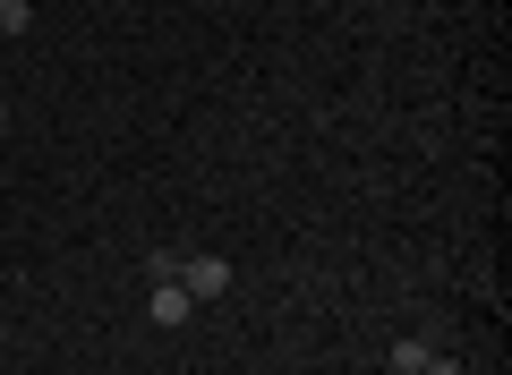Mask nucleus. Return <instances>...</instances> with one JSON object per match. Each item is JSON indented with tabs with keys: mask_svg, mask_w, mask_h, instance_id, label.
<instances>
[{
	"mask_svg": "<svg viewBox=\"0 0 512 375\" xmlns=\"http://www.w3.org/2000/svg\"><path fill=\"white\" fill-rule=\"evenodd\" d=\"M171 282H180L188 299H222V290H231V265H222V256H171Z\"/></svg>",
	"mask_w": 512,
	"mask_h": 375,
	"instance_id": "obj_1",
	"label": "nucleus"
},
{
	"mask_svg": "<svg viewBox=\"0 0 512 375\" xmlns=\"http://www.w3.org/2000/svg\"><path fill=\"white\" fill-rule=\"evenodd\" d=\"M146 307H154V324H188V316H197V299H188L180 282H154V290H146Z\"/></svg>",
	"mask_w": 512,
	"mask_h": 375,
	"instance_id": "obj_2",
	"label": "nucleus"
},
{
	"mask_svg": "<svg viewBox=\"0 0 512 375\" xmlns=\"http://www.w3.org/2000/svg\"><path fill=\"white\" fill-rule=\"evenodd\" d=\"M427 358H436L427 341H393V375H427Z\"/></svg>",
	"mask_w": 512,
	"mask_h": 375,
	"instance_id": "obj_3",
	"label": "nucleus"
},
{
	"mask_svg": "<svg viewBox=\"0 0 512 375\" xmlns=\"http://www.w3.org/2000/svg\"><path fill=\"white\" fill-rule=\"evenodd\" d=\"M35 26V0H0V35H26Z\"/></svg>",
	"mask_w": 512,
	"mask_h": 375,
	"instance_id": "obj_4",
	"label": "nucleus"
},
{
	"mask_svg": "<svg viewBox=\"0 0 512 375\" xmlns=\"http://www.w3.org/2000/svg\"><path fill=\"white\" fill-rule=\"evenodd\" d=\"M0 137H9V111H0Z\"/></svg>",
	"mask_w": 512,
	"mask_h": 375,
	"instance_id": "obj_5",
	"label": "nucleus"
}]
</instances>
